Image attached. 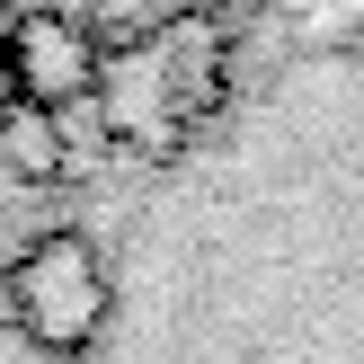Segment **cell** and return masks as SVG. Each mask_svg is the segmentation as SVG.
Instances as JSON below:
<instances>
[{"label":"cell","instance_id":"6da1fadb","mask_svg":"<svg viewBox=\"0 0 364 364\" xmlns=\"http://www.w3.org/2000/svg\"><path fill=\"white\" fill-rule=\"evenodd\" d=\"M223 89H231V27L213 9H178V18H160L151 36H134V45H107L98 116H107V134H116L124 151L178 160L213 124Z\"/></svg>","mask_w":364,"mask_h":364},{"label":"cell","instance_id":"7a4b0ae2","mask_svg":"<svg viewBox=\"0 0 364 364\" xmlns=\"http://www.w3.org/2000/svg\"><path fill=\"white\" fill-rule=\"evenodd\" d=\"M116 311V284L89 231H36L9 258V320L36 338L45 355H89Z\"/></svg>","mask_w":364,"mask_h":364},{"label":"cell","instance_id":"3957f363","mask_svg":"<svg viewBox=\"0 0 364 364\" xmlns=\"http://www.w3.org/2000/svg\"><path fill=\"white\" fill-rule=\"evenodd\" d=\"M0 45H9V80H18L27 107H53V116H63V107L98 98L107 45L71 9H18V18H0Z\"/></svg>","mask_w":364,"mask_h":364},{"label":"cell","instance_id":"277c9868","mask_svg":"<svg viewBox=\"0 0 364 364\" xmlns=\"http://www.w3.org/2000/svg\"><path fill=\"white\" fill-rule=\"evenodd\" d=\"M63 116H53V107H27L18 98L9 116H0V169L18 178V187H53V178H63Z\"/></svg>","mask_w":364,"mask_h":364},{"label":"cell","instance_id":"5b68a950","mask_svg":"<svg viewBox=\"0 0 364 364\" xmlns=\"http://www.w3.org/2000/svg\"><path fill=\"white\" fill-rule=\"evenodd\" d=\"M178 9H187V0H80L71 18H80L98 45H134V36H151L160 18H178Z\"/></svg>","mask_w":364,"mask_h":364},{"label":"cell","instance_id":"8992f818","mask_svg":"<svg viewBox=\"0 0 364 364\" xmlns=\"http://www.w3.org/2000/svg\"><path fill=\"white\" fill-rule=\"evenodd\" d=\"M18 107V80H9V45H0V116Z\"/></svg>","mask_w":364,"mask_h":364},{"label":"cell","instance_id":"52a82bcc","mask_svg":"<svg viewBox=\"0 0 364 364\" xmlns=\"http://www.w3.org/2000/svg\"><path fill=\"white\" fill-rule=\"evenodd\" d=\"M187 9H223V0H187Z\"/></svg>","mask_w":364,"mask_h":364}]
</instances>
